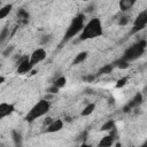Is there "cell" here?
I'll list each match as a JSON object with an SVG mask.
<instances>
[{
	"label": "cell",
	"mask_w": 147,
	"mask_h": 147,
	"mask_svg": "<svg viewBox=\"0 0 147 147\" xmlns=\"http://www.w3.org/2000/svg\"><path fill=\"white\" fill-rule=\"evenodd\" d=\"M103 33L102 31V24L101 21L96 17L91 18L84 26V29L80 32V36L78 38V40H87V39H93L96 38L99 36H101Z\"/></svg>",
	"instance_id": "1"
},
{
	"label": "cell",
	"mask_w": 147,
	"mask_h": 147,
	"mask_svg": "<svg viewBox=\"0 0 147 147\" xmlns=\"http://www.w3.org/2000/svg\"><path fill=\"white\" fill-rule=\"evenodd\" d=\"M84 20H85V16L83 15V14H79V15H77L76 17H74V20L71 21V23H70V25L68 26V29H67V31H65V33H64V36H63V39H62V42H61V45L63 44V42H67V41H69L70 39H72L74 37H76L79 32H82V30L84 29Z\"/></svg>",
	"instance_id": "2"
},
{
	"label": "cell",
	"mask_w": 147,
	"mask_h": 147,
	"mask_svg": "<svg viewBox=\"0 0 147 147\" xmlns=\"http://www.w3.org/2000/svg\"><path fill=\"white\" fill-rule=\"evenodd\" d=\"M49 108H51V103H49L48 100H46V99L39 100V101L30 109V111L26 114L25 121L32 122V121H34V119H37V118H39V117L46 115V114L49 111Z\"/></svg>",
	"instance_id": "3"
},
{
	"label": "cell",
	"mask_w": 147,
	"mask_h": 147,
	"mask_svg": "<svg viewBox=\"0 0 147 147\" xmlns=\"http://www.w3.org/2000/svg\"><path fill=\"white\" fill-rule=\"evenodd\" d=\"M146 46H147V41L146 40H139L138 42H136V44L131 45L129 48H126L122 57L124 60L129 61V62L134 61V60L139 59L145 53Z\"/></svg>",
	"instance_id": "4"
},
{
	"label": "cell",
	"mask_w": 147,
	"mask_h": 147,
	"mask_svg": "<svg viewBox=\"0 0 147 147\" xmlns=\"http://www.w3.org/2000/svg\"><path fill=\"white\" fill-rule=\"evenodd\" d=\"M146 25H147V9H145L138 14V16L136 17V20L133 22L131 33H137V32L144 30Z\"/></svg>",
	"instance_id": "5"
},
{
	"label": "cell",
	"mask_w": 147,
	"mask_h": 147,
	"mask_svg": "<svg viewBox=\"0 0 147 147\" xmlns=\"http://www.w3.org/2000/svg\"><path fill=\"white\" fill-rule=\"evenodd\" d=\"M16 65H17V74H28L32 70L33 65L30 62V57H28L26 55L21 56L17 61H16Z\"/></svg>",
	"instance_id": "6"
},
{
	"label": "cell",
	"mask_w": 147,
	"mask_h": 147,
	"mask_svg": "<svg viewBox=\"0 0 147 147\" xmlns=\"http://www.w3.org/2000/svg\"><path fill=\"white\" fill-rule=\"evenodd\" d=\"M142 100H144V98H142V94L141 93H137L124 107H123V113H130L133 108H137L138 106H140L141 103H142Z\"/></svg>",
	"instance_id": "7"
},
{
	"label": "cell",
	"mask_w": 147,
	"mask_h": 147,
	"mask_svg": "<svg viewBox=\"0 0 147 147\" xmlns=\"http://www.w3.org/2000/svg\"><path fill=\"white\" fill-rule=\"evenodd\" d=\"M46 55H47L46 51H45L42 47H39V48L34 49L33 53L31 54V56H30V62L32 63V65H36V64L40 63L41 61H44V60L46 59Z\"/></svg>",
	"instance_id": "8"
},
{
	"label": "cell",
	"mask_w": 147,
	"mask_h": 147,
	"mask_svg": "<svg viewBox=\"0 0 147 147\" xmlns=\"http://www.w3.org/2000/svg\"><path fill=\"white\" fill-rule=\"evenodd\" d=\"M15 110V107L13 103H7V102H2L0 105V118H5L9 115H11Z\"/></svg>",
	"instance_id": "9"
},
{
	"label": "cell",
	"mask_w": 147,
	"mask_h": 147,
	"mask_svg": "<svg viewBox=\"0 0 147 147\" xmlns=\"http://www.w3.org/2000/svg\"><path fill=\"white\" fill-rule=\"evenodd\" d=\"M62 127H63V121L60 118H56L46 127V132L47 133H55V132H59Z\"/></svg>",
	"instance_id": "10"
},
{
	"label": "cell",
	"mask_w": 147,
	"mask_h": 147,
	"mask_svg": "<svg viewBox=\"0 0 147 147\" xmlns=\"http://www.w3.org/2000/svg\"><path fill=\"white\" fill-rule=\"evenodd\" d=\"M136 2H137V0H119V9L122 11H126V10L131 9Z\"/></svg>",
	"instance_id": "11"
},
{
	"label": "cell",
	"mask_w": 147,
	"mask_h": 147,
	"mask_svg": "<svg viewBox=\"0 0 147 147\" xmlns=\"http://www.w3.org/2000/svg\"><path fill=\"white\" fill-rule=\"evenodd\" d=\"M11 139L14 141V145L15 146H21L22 145V141H23V137H22V133L18 132L17 130H11Z\"/></svg>",
	"instance_id": "12"
},
{
	"label": "cell",
	"mask_w": 147,
	"mask_h": 147,
	"mask_svg": "<svg viewBox=\"0 0 147 147\" xmlns=\"http://www.w3.org/2000/svg\"><path fill=\"white\" fill-rule=\"evenodd\" d=\"M114 139H115V138H114L113 136L108 134V136L103 137V138L100 140L99 146H102V147H108V146H111V145L114 144Z\"/></svg>",
	"instance_id": "13"
},
{
	"label": "cell",
	"mask_w": 147,
	"mask_h": 147,
	"mask_svg": "<svg viewBox=\"0 0 147 147\" xmlns=\"http://www.w3.org/2000/svg\"><path fill=\"white\" fill-rule=\"evenodd\" d=\"M87 52H80V53H78L77 55H76V57L74 59V61H72V64L74 65H77V64H79V63H82V62H84L85 60H86V57H87Z\"/></svg>",
	"instance_id": "14"
},
{
	"label": "cell",
	"mask_w": 147,
	"mask_h": 147,
	"mask_svg": "<svg viewBox=\"0 0 147 147\" xmlns=\"http://www.w3.org/2000/svg\"><path fill=\"white\" fill-rule=\"evenodd\" d=\"M11 9H13V5L11 3H7V5L2 6L1 9H0V20H3L11 11Z\"/></svg>",
	"instance_id": "15"
},
{
	"label": "cell",
	"mask_w": 147,
	"mask_h": 147,
	"mask_svg": "<svg viewBox=\"0 0 147 147\" xmlns=\"http://www.w3.org/2000/svg\"><path fill=\"white\" fill-rule=\"evenodd\" d=\"M113 69H114V64H113V63L105 64L103 67H101V68L99 69L98 76H100V75H108V74H110V72L113 71Z\"/></svg>",
	"instance_id": "16"
},
{
	"label": "cell",
	"mask_w": 147,
	"mask_h": 147,
	"mask_svg": "<svg viewBox=\"0 0 147 147\" xmlns=\"http://www.w3.org/2000/svg\"><path fill=\"white\" fill-rule=\"evenodd\" d=\"M94 109H95V103H88V105H86L85 106V108L82 110V113H80V115L83 116V117H85V116H88V115H91L93 111H94Z\"/></svg>",
	"instance_id": "17"
},
{
	"label": "cell",
	"mask_w": 147,
	"mask_h": 147,
	"mask_svg": "<svg viewBox=\"0 0 147 147\" xmlns=\"http://www.w3.org/2000/svg\"><path fill=\"white\" fill-rule=\"evenodd\" d=\"M130 62L129 61H126V60H124L123 57H121L119 60H117V61H115L113 64H114V67H117L118 69H126V68H129V64Z\"/></svg>",
	"instance_id": "18"
},
{
	"label": "cell",
	"mask_w": 147,
	"mask_h": 147,
	"mask_svg": "<svg viewBox=\"0 0 147 147\" xmlns=\"http://www.w3.org/2000/svg\"><path fill=\"white\" fill-rule=\"evenodd\" d=\"M56 87H59V88H62V87H64L65 86V84H67V78L64 77V76H60V77H57L55 80H54V83H53Z\"/></svg>",
	"instance_id": "19"
},
{
	"label": "cell",
	"mask_w": 147,
	"mask_h": 147,
	"mask_svg": "<svg viewBox=\"0 0 147 147\" xmlns=\"http://www.w3.org/2000/svg\"><path fill=\"white\" fill-rule=\"evenodd\" d=\"M17 17H18L20 20H23L24 23H25V22H28V20H29V13H28L25 9L20 8V9L17 10Z\"/></svg>",
	"instance_id": "20"
},
{
	"label": "cell",
	"mask_w": 147,
	"mask_h": 147,
	"mask_svg": "<svg viewBox=\"0 0 147 147\" xmlns=\"http://www.w3.org/2000/svg\"><path fill=\"white\" fill-rule=\"evenodd\" d=\"M115 127V121L114 119H109V121H107L102 126H101V131H110V130H113Z\"/></svg>",
	"instance_id": "21"
},
{
	"label": "cell",
	"mask_w": 147,
	"mask_h": 147,
	"mask_svg": "<svg viewBox=\"0 0 147 147\" xmlns=\"http://www.w3.org/2000/svg\"><path fill=\"white\" fill-rule=\"evenodd\" d=\"M7 37H9V29H8V26H3L0 32V42L3 44V41L6 40Z\"/></svg>",
	"instance_id": "22"
},
{
	"label": "cell",
	"mask_w": 147,
	"mask_h": 147,
	"mask_svg": "<svg viewBox=\"0 0 147 147\" xmlns=\"http://www.w3.org/2000/svg\"><path fill=\"white\" fill-rule=\"evenodd\" d=\"M14 49H15V46H14V45L7 46V47L2 51V57H8L9 55H11V53H13Z\"/></svg>",
	"instance_id": "23"
},
{
	"label": "cell",
	"mask_w": 147,
	"mask_h": 147,
	"mask_svg": "<svg viewBox=\"0 0 147 147\" xmlns=\"http://www.w3.org/2000/svg\"><path fill=\"white\" fill-rule=\"evenodd\" d=\"M127 23H129V16L124 15V16L119 17V20H118V25H121V26H124V25H126Z\"/></svg>",
	"instance_id": "24"
},
{
	"label": "cell",
	"mask_w": 147,
	"mask_h": 147,
	"mask_svg": "<svg viewBox=\"0 0 147 147\" xmlns=\"http://www.w3.org/2000/svg\"><path fill=\"white\" fill-rule=\"evenodd\" d=\"M126 82H127V77H123V78L118 79V80H117V83H116V87H117V88L123 87V86L126 84Z\"/></svg>",
	"instance_id": "25"
},
{
	"label": "cell",
	"mask_w": 147,
	"mask_h": 147,
	"mask_svg": "<svg viewBox=\"0 0 147 147\" xmlns=\"http://www.w3.org/2000/svg\"><path fill=\"white\" fill-rule=\"evenodd\" d=\"M59 87H56L54 84H52L49 87H47V90H46V92H48V93H52V94H56V93H59Z\"/></svg>",
	"instance_id": "26"
},
{
	"label": "cell",
	"mask_w": 147,
	"mask_h": 147,
	"mask_svg": "<svg viewBox=\"0 0 147 147\" xmlns=\"http://www.w3.org/2000/svg\"><path fill=\"white\" fill-rule=\"evenodd\" d=\"M51 39H52L51 34H45V36H42V37H41V40H40V45H46V44H48V42L51 41Z\"/></svg>",
	"instance_id": "27"
},
{
	"label": "cell",
	"mask_w": 147,
	"mask_h": 147,
	"mask_svg": "<svg viewBox=\"0 0 147 147\" xmlns=\"http://www.w3.org/2000/svg\"><path fill=\"white\" fill-rule=\"evenodd\" d=\"M53 121H54V119H53L52 117H46V118H45V119L42 121V125L47 127V126H48V125H49V124H51V123H52Z\"/></svg>",
	"instance_id": "28"
},
{
	"label": "cell",
	"mask_w": 147,
	"mask_h": 147,
	"mask_svg": "<svg viewBox=\"0 0 147 147\" xmlns=\"http://www.w3.org/2000/svg\"><path fill=\"white\" fill-rule=\"evenodd\" d=\"M95 77H96V76H94V75H86V76L83 77V79L86 80V82H93V80L95 79Z\"/></svg>",
	"instance_id": "29"
},
{
	"label": "cell",
	"mask_w": 147,
	"mask_h": 147,
	"mask_svg": "<svg viewBox=\"0 0 147 147\" xmlns=\"http://www.w3.org/2000/svg\"><path fill=\"white\" fill-rule=\"evenodd\" d=\"M54 95L55 94H52V93H48V92H46V94H45V96H44V99H46V100H48V101H51L53 98H54Z\"/></svg>",
	"instance_id": "30"
},
{
	"label": "cell",
	"mask_w": 147,
	"mask_h": 147,
	"mask_svg": "<svg viewBox=\"0 0 147 147\" xmlns=\"http://www.w3.org/2000/svg\"><path fill=\"white\" fill-rule=\"evenodd\" d=\"M72 121V118L71 117H69V116H67L65 118H64V122H71Z\"/></svg>",
	"instance_id": "31"
},
{
	"label": "cell",
	"mask_w": 147,
	"mask_h": 147,
	"mask_svg": "<svg viewBox=\"0 0 147 147\" xmlns=\"http://www.w3.org/2000/svg\"><path fill=\"white\" fill-rule=\"evenodd\" d=\"M93 8H94V6H88V7H87V11H92Z\"/></svg>",
	"instance_id": "32"
},
{
	"label": "cell",
	"mask_w": 147,
	"mask_h": 147,
	"mask_svg": "<svg viewBox=\"0 0 147 147\" xmlns=\"http://www.w3.org/2000/svg\"><path fill=\"white\" fill-rule=\"evenodd\" d=\"M3 82H5V77H3V76H1V77H0V83L2 84Z\"/></svg>",
	"instance_id": "33"
},
{
	"label": "cell",
	"mask_w": 147,
	"mask_h": 147,
	"mask_svg": "<svg viewBox=\"0 0 147 147\" xmlns=\"http://www.w3.org/2000/svg\"><path fill=\"white\" fill-rule=\"evenodd\" d=\"M144 146H147V141H146V142H145V144H144Z\"/></svg>",
	"instance_id": "34"
},
{
	"label": "cell",
	"mask_w": 147,
	"mask_h": 147,
	"mask_svg": "<svg viewBox=\"0 0 147 147\" xmlns=\"http://www.w3.org/2000/svg\"><path fill=\"white\" fill-rule=\"evenodd\" d=\"M83 1H87V0H83Z\"/></svg>",
	"instance_id": "35"
}]
</instances>
